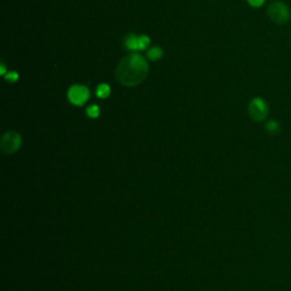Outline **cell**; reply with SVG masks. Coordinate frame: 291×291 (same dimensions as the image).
I'll use <instances>...</instances> for the list:
<instances>
[{
	"label": "cell",
	"mask_w": 291,
	"mask_h": 291,
	"mask_svg": "<svg viewBox=\"0 0 291 291\" xmlns=\"http://www.w3.org/2000/svg\"><path fill=\"white\" fill-rule=\"evenodd\" d=\"M148 64L138 52L125 56L116 67V79L125 87H135L144 82L148 75Z\"/></svg>",
	"instance_id": "cell-1"
},
{
	"label": "cell",
	"mask_w": 291,
	"mask_h": 291,
	"mask_svg": "<svg viewBox=\"0 0 291 291\" xmlns=\"http://www.w3.org/2000/svg\"><path fill=\"white\" fill-rule=\"evenodd\" d=\"M268 15L271 21L276 24H285L291 17L289 6L280 0L271 3L268 8Z\"/></svg>",
	"instance_id": "cell-2"
},
{
	"label": "cell",
	"mask_w": 291,
	"mask_h": 291,
	"mask_svg": "<svg viewBox=\"0 0 291 291\" xmlns=\"http://www.w3.org/2000/svg\"><path fill=\"white\" fill-rule=\"evenodd\" d=\"M248 112L250 117L256 122H262L269 114V106L266 102L261 97H256L249 103Z\"/></svg>",
	"instance_id": "cell-3"
},
{
	"label": "cell",
	"mask_w": 291,
	"mask_h": 291,
	"mask_svg": "<svg viewBox=\"0 0 291 291\" xmlns=\"http://www.w3.org/2000/svg\"><path fill=\"white\" fill-rule=\"evenodd\" d=\"M22 138L17 132L8 131L0 140V148L5 153H14L21 147Z\"/></svg>",
	"instance_id": "cell-4"
},
{
	"label": "cell",
	"mask_w": 291,
	"mask_h": 291,
	"mask_svg": "<svg viewBox=\"0 0 291 291\" xmlns=\"http://www.w3.org/2000/svg\"><path fill=\"white\" fill-rule=\"evenodd\" d=\"M68 100L75 106H82V105L88 102L89 97H90V91L86 86H79L75 84L70 88L67 92Z\"/></svg>",
	"instance_id": "cell-5"
},
{
	"label": "cell",
	"mask_w": 291,
	"mask_h": 291,
	"mask_svg": "<svg viewBox=\"0 0 291 291\" xmlns=\"http://www.w3.org/2000/svg\"><path fill=\"white\" fill-rule=\"evenodd\" d=\"M125 47L132 51L139 50V36L135 34H129L127 39H125Z\"/></svg>",
	"instance_id": "cell-6"
},
{
	"label": "cell",
	"mask_w": 291,
	"mask_h": 291,
	"mask_svg": "<svg viewBox=\"0 0 291 291\" xmlns=\"http://www.w3.org/2000/svg\"><path fill=\"white\" fill-rule=\"evenodd\" d=\"M163 56V50L159 47H152L147 52V57L150 60H158Z\"/></svg>",
	"instance_id": "cell-7"
},
{
	"label": "cell",
	"mask_w": 291,
	"mask_h": 291,
	"mask_svg": "<svg viewBox=\"0 0 291 291\" xmlns=\"http://www.w3.org/2000/svg\"><path fill=\"white\" fill-rule=\"evenodd\" d=\"M109 95H111V88H109L108 84H99L98 88H97V96L99 98H107Z\"/></svg>",
	"instance_id": "cell-8"
},
{
	"label": "cell",
	"mask_w": 291,
	"mask_h": 291,
	"mask_svg": "<svg viewBox=\"0 0 291 291\" xmlns=\"http://www.w3.org/2000/svg\"><path fill=\"white\" fill-rule=\"evenodd\" d=\"M150 44V39L147 35H139V50L147 49Z\"/></svg>",
	"instance_id": "cell-9"
},
{
	"label": "cell",
	"mask_w": 291,
	"mask_h": 291,
	"mask_svg": "<svg viewBox=\"0 0 291 291\" xmlns=\"http://www.w3.org/2000/svg\"><path fill=\"white\" fill-rule=\"evenodd\" d=\"M87 114L89 117H91V119H97L100 114V108L97 106V105H92V106L87 109Z\"/></svg>",
	"instance_id": "cell-10"
},
{
	"label": "cell",
	"mask_w": 291,
	"mask_h": 291,
	"mask_svg": "<svg viewBox=\"0 0 291 291\" xmlns=\"http://www.w3.org/2000/svg\"><path fill=\"white\" fill-rule=\"evenodd\" d=\"M266 130L271 133L277 132L279 130V123L277 121H270V122L266 124Z\"/></svg>",
	"instance_id": "cell-11"
},
{
	"label": "cell",
	"mask_w": 291,
	"mask_h": 291,
	"mask_svg": "<svg viewBox=\"0 0 291 291\" xmlns=\"http://www.w3.org/2000/svg\"><path fill=\"white\" fill-rule=\"evenodd\" d=\"M18 74L16 72H8L7 74L5 75V79L7 80V81H9V82H11V83H14V82H16V81L18 80Z\"/></svg>",
	"instance_id": "cell-12"
},
{
	"label": "cell",
	"mask_w": 291,
	"mask_h": 291,
	"mask_svg": "<svg viewBox=\"0 0 291 291\" xmlns=\"http://www.w3.org/2000/svg\"><path fill=\"white\" fill-rule=\"evenodd\" d=\"M248 3L254 8H260L264 5L266 0H247Z\"/></svg>",
	"instance_id": "cell-13"
},
{
	"label": "cell",
	"mask_w": 291,
	"mask_h": 291,
	"mask_svg": "<svg viewBox=\"0 0 291 291\" xmlns=\"http://www.w3.org/2000/svg\"><path fill=\"white\" fill-rule=\"evenodd\" d=\"M0 66H1V71H0V74H1V75H6L7 73H6V66H5V64L1 63V64H0Z\"/></svg>",
	"instance_id": "cell-14"
}]
</instances>
